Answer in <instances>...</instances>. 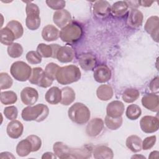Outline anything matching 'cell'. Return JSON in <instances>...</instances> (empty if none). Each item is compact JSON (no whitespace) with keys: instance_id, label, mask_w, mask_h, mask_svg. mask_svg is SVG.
<instances>
[{"instance_id":"42","label":"cell","mask_w":159,"mask_h":159,"mask_svg":"<svg viewBox=\"0 0 159 159\" xmlns=\"http://www.w3.org/2000/svg\"><path fill=\"white\" fill-rule=\"evenodd\" d=\"M26 60L30 64H39L42 61V57L37 52L30 51L26 54Z\"/></svg>"},{"instance_id":"26","label":"cell","mask_w":159,"mask_h":159,"mask_svg":"<svg viewBox=\"0 0 159 159\" xmlns=\"http://www.w3.org/2000/svg\"><path fill=\"white\" fill-rule=\"evenodd\" d=\"M129 4L126 1H120L114 2L111 7V13L114 17H123L128 11Z\"/></svg>"},{"instance_id":"38","label":"cell","mask_w":159,"mask_h":159,"mask_svg":"<svg viewBox=\"0 0 159 159\" xmlns=\"http://www.w3.org/2000/svg\"><path fill=\"white\" fill-rule=\"evenodd\" d=\"M13 83L11 77L7 73H1L0 74V88L6 89L10 88Z\"/></svg>"},{"instance_id":"50","label":"cell","mask_w":159,"mask_h":159,"mask_svg":"<svg viewBox=\"0 0 159 159\" xmlns=\"http://www.w3.org/2000/svg\"><path fill=\"white\" fill-rule=\"evenodd\" d=\"M154 2L153 1H139V6H142L143 7H149Z\"/></svg>"},{"instance_id":"13","label":"cell","mask_w":159,"mask_h":159,"mask_svg":"<svg viewBox=\"0 0 159 159\" xmlns=\"http://www.w3.org/2000/svg\"><path fill=\"white\" fill-rule=\"evenodd\" d=\"M111 71L109 68L104 64L97 66L94 71V78L100 83L108 81L111 78Z\"/></svg>"},{"instance_id":"11","label":"cell","mask_w":159,"mask_h":159,"mask_svg":"<svg viewBox=\"0 0 159 159\" xmlns=\"http://www.w3.org/2000/svg\"><path fill=\"white\" fill-rule=\"evenodd\" d=\"M53 20L55 25L62 29L71 22V16L67 10H58L54 12L53 16Z\"/></svg>"},{"instance_id":"51","label":"cell","mask_w":159,"mask_h":159,"mask_svg":"<svg viewBox=\"0 0 159 159\" xmlns=\"http://www.w3.org/2000/svg\"><path fill=\"white\" fill-rule=\"evenodd\" d=\"M159 152L158 151H153L150 153L148 158H158Z\"/></svg>"},{"instance_id":"49","label":"cell","mask_w":159,"mask_h":159,"mask_svg":"<svg viewBox=\"0 0 159 159\" xmlns=\"http://www.w3.org/2000/svg\"><path fill=\"white\" fill-rule=\"evenodd\" d=\"M57 157L55 155V153H53L52 152H45L43 154V155L42 156V159H49V158H57Z\"/></svg>"},{"instance_id":"45","label":"cell","mask_w":159,"mask_h":159,"mask_svg":"<svg viewBox=\"0 0 159 159\" xmlns=\"http://www.w3.org/2000/svg\"><path fill=\"white\" fill-rule=\"evenodd\" d=\"M157 140L156 136L152 135L146 137L142 143V147L143 150H147L152 148L155 144Z\"/></svg>"},{"instance_id":"27","label":"cell","mask_w":159,"mask_h":159,"mask_svg":"<svg viewBox=\"0 0 159 159\" xmlns=\"http://www.w3.org/2000/svg\"><path fill=\"white\" fill-rule=\"evenodd\" d=\"M32 152V146L30 140L26 138L20 140L16 147L17 154L22 157H26Z\"/></svg>"},{"instance_id":"4","label":"cell","mask_w":159,"mask_h":159,"mask_svg":"<svg viewBox=\"0 0 159 159\" xmlns=\"http://www.w3.org/2000/svg\"><path fill=\"white\" fill-rule=\"evenodd\" d=\"M83 34L81 27L77 23L71 22L60 31L61 40L68 43H72L78 41Z\"/></svg>"},{"instance_id":"46","label":"cell","mask_w":159,"mask_h":159,"mask_svg":"<svg viewBox=\"0 0 159 159\" xmlns=\"http://www.w3.org/2000/svg\"><path fill=\"white\" fill-rule=\"evenodd\" d=\"M53 80L52 79H51L45 73V71H43L40 81L38 83V86L42 87V88H48L49 86H50L53 83Z\"/></svg>"},{"instance_id":"22","label":"cell","mask_w":159,"mask_h":159,"mask_svg":"<svg viewBox=\"0 0 159 159\" xmlns=\"http://www.w3.org/2000/svg\"><path fill=\"white\" fill-rule=\"evenodd\" d=\"M42 36L47 42L54 41L60 37V31L53 25H47L42 29Z\"/></svg>"},{"instance_id":"10","label":"cell","mask_w":159,"mask_h":159,"mask_svg":"<svg viewBox=\"0 0 159 159\" xmlns=\"http://www.w3.org/2000/svg\"><path fill=\"white\" fill-rule=\"evenodd\" d=\"M104 121L101 118L91 119L86 128V132L89 137H96L99 135L104 129Z\"/></svg>"},{"instance_id":"15","label":"cell","mask_w":159,"mask_h":159,"mask_svg":"<svg viewBox=\"0 0 159 159\" xmlns=\"http://www.w3.org/2000/svg\"><path fill=\"white\" fill-rule=\"evenodd\" d=\"M143 14L137 9H132L129 13L126 23L131 28H137L142 25L143 22Z\"/></svg>"},{"instance_id":"25","label":"cell","mask_w":159,"mask_h":159,"mask_svg":"<svg viewBox=\"0 0 159 159\" xmlns=\"http://www.w3.org/2000/svg\"><path fill=\"white\" fill-rule=\"evenodd\" d=\"M45 98L48 103L57 104L61 102V91L58 87H52L46 92Z\"/></svg>"},{"instance_id":"52","label":"cell","mask_w":159,"mask_h":159,"mask_svg":"<svg viewBox=\"0 0 159 159\" xmlns=\"http://www.w3.org/2000/svg\"><path fill=\"white\" fill-rule=\"evenodd\" d=\"M145 158V157H144V156H142V155H133L132 157V158Z\"/></svg>"},{"instance_id":"48","label":"cell","mask_w":159,"mask_h":159,"mask_svg":"<svg viewBox=\"0 0 159 159\" xmlns=\"http://www.w3.org/2000/svg\"><path fill=\"white\" fill-rule=\"evenodd\" d=\"M16 157L13 155L12 153L8 152H4L0 153V158L1 159H11L15 158Z\"/></svg>"},{"instance_id":"37","label":"cell","mask_w":159,"mask_h":159,"mask_svg":"<svg viewBox=\"0 0 159 159\" xmlns=\"http://www.w3.org/2000/svg\"><path fill=\"white\" fill-rule=\"evenodd\" d=\"M23 53L22 45L18 43H13L7 47V53L9 57L16 58L20 57Z\"/></svg>"},{"instance_id":"35","label":"cell","mask_w":159,"mask_h":159,"mask_svg":"<svg viewBox=\"0 0 159 159\" xmlns=\"http://www.w3.org/2000/svg\"><path fill=\"white\" fill-rule=\"evenodd\" d=\"M142 111L140 107L137 104L129 105L125 111L126 116L130 120H136L141 115Z\"/></svg>"},{"instance_id":"32","label":"cell","mask_w":159,"mask_h":159,"mask_svg":"<svg viewBox=\"0 0 159 159\" xmlns=\"http://www.w3.org/2000/svg\"><path fill=\"white\" fill-rule=\"evenodd\" d=\"M139 91L134 88L126 89L122 93V98L123 101L127 103H132L135 101L139 97Z\"/></svg>"},{"instance_id":"33","label":"cell","mask_w":159,"mask_h":159,"mask_svg":"<svg viewBox=\"0 0 159 159\" xmlns=\"http://www.w3.org/2000/svg\"><path fill=\"white\" fill-rule=\"evenodd\" d=\"M14 34L16 39L21 37L24 33V29L22 24L17 20H12L9 21L6 25Z\"/></svg>"},{"instance_id":"43","label":"cell","mask_w":159,"mask_h":159,"mask_svg":"<svg viewBox=\"0 0 159 159\" xmlns=\"http://www.w3.org/2000/svg\"><path fill=\"white\" fill-rule=\"evenodd\" d=\"M32 146V152L38 151L42 146V140L40 137L35 135H30L27 137Z\"/></svg>"},{"instance_id":"31","label":"cell","mask_w":159,"mask_h":159,"mask_svg":"<svg viewBox=\"0 0 159 159\" xmlns=\"http://www.w3.org/2000/svg\"><path fill=\"white\" fill-rule=\"evenodd\" d=\"M1 33V43L5 45L9 46L13 43L14 40L16 39L13 32L7 27L2 28L0 31Z\"/></svg>"},{"instance_id":"9","label":"cell","mask_w":159,"mask_h":159,"mask_svg":"<svg viewBox=\"0 0 159 159\" xmlns=\"http://www.w3.org/2000/svg\"><path fill=\"white\" fill-rule=\"evenodd\" d=\"M39 93L37 91L32 87H25L20 92L22 102L27 106L34 104L38 100Z\"/></svg>"},{"instance_id":"19","label":"cell","mask_w":159,"mask_h":159,"mask_svg":"<svg viewBox=\"0 0 159 159\" xmlns=\"http://www.w3.org/2000/svg\"><path fill=\"white\" fill-rule=\"evenodd\" d=\"M75 57V52L72 48L68 46H62L58 49L56 58L61 63L71 61Z\"/></svg>"},{"instance_id":"18","label":"cell","mask_w":159,"mask_h":159,"mask_svg":"<svg viewBox=\"0 0 159 159\" xmlns=\"http://www.w3.org/2000/svg\"><path fill=\"white\" fill-rule=\"evenodd\" d=\"M24 130L22 124L17 120H12L8 123L6 131L8 136L12 139H17L21 136Z\"/></svg>"},{"instance_id":"34","label":"cell","mask_w":159,"mask_h":159,"mask_svg":"<svg viewBox=\"0 0 159 159\" xmlns=\"http://www.w3.org/2000/svg\"><path fill=\"white\" fill-rule=\"evenodd\" d=\"M17 96L16 94L12 91H4L1 93L0 100L2 104L9 105L15 103L17 101Z\"/></svg>"},{"instance_id":"8","label":"cell","mask_w":159,"mask_h":159,"mask_svg":"<svg viewBox=\"0 0 159 159\" xmlns=\"http://www.w3.org/2000/svg\"><path fill=\"white\" fill-rule=\"evenodd\" d=\"M145 30L149 34L152 38L157 42H158L159 32V18L157 16L150 17L145 24Z\"/></svg>"},{"instance_id":"17","label":"cell","mask_w":159,"mask_h":159,"mask_svg":"<svg viewBox=\"0 0 159 159\" xmlns=\"http://www.w3.org/2000/svg\"><path fill=\"white\" fill-rule=\"evenodd\" d=\"M79 64L81 68L86 71L92 70L96 65V58L94 55L89 53L81 54L79 57Z\"/></svg>"},{"instance_id":"30","label":"cell","mask_w":159,"mask_h":159,"mask_svg":"<svg viewBox=\"0 0 159 159\" xmlns=\"http://www.w3.org/2000/svg\"><path fill=\"white\" fill-rule=\"evenodd\" d=\"M61 104L68 106L71 104L75 99V93L74 90L68 86H66L61 89Z\"/></svg>"},{"instance_id":"41","label":"cell","mask_w":159,"mask_h":159,"mask_svg":"<svg viewBox=\"0 0 159 159\" xmlns=\"http://www.w3.org/2000/svg\"><path fill=\"white\" fill-rule=\"evenodd\" d=\"M4 114L5 117L11 120L16 119L18 114V111L16 106H10L6 107L4 110Z\"/></svg>"},{"instance_id":"6","label":"cell","mask_w":159,"mask_h":159,"mask_svg":"<svg viewBox=\"0 0 159 159\" xmlns=\"http://www.w3.org/2000/svg\"><path fill=\"white\" fill-rule=\"evenodd\" d=\"M32 69L26 63L22 61L14 62L10 68L11 75L15 80L19 81H25L29 79Z\"/></svg>"},{"instance_id":"36","label":"cell","mask_w":159,"mask_h":159,"mask_svg":"<svg viewBox=\"0 0 159 159\" xmlns=\"http://www.w3.org/2000/svg\"><path fill=\"white\" fill-rule=\"evenodd\" d=\"M104 122L107 127L111 130H117L122 124V117L114 118L106 116L105 117Z\"/></svg>"},{"instance_id":"12","label":"cell","mask_w":159,"mask_h":159,"mask_svg":"<svg viewBox=\"0 0 159 159\" xmlns=\"http://www.w3.org/2000/svg\"><path fill=\"white\" fill-rule=\"evenodd\" d=\"M60 47L61 46L58 44L47 45L45 43H40L37 47V52L42 57H52L56 58L57 53Z\"/></svg>"},{"instance_id":"7","label":"cell","mask_w":159,"mask_h":159,"mask_svg":"<svg viewBox=\"0 0 159 159\" xmlns=\"http://www.w3.org/2000/svg\"><path fill=\"white\" fill-rule=\"evenodd\" d=\"M140 126L142 130L145 133H153L158 129V119L154 116H145L140 119Z\"/></svg>"},{"instance_id":"44","label":"cell","mask_w":159,"mask_h":159,"mask_svg":"<svg viewBox=\"0 0 159 159\" xmlns=\"http://www.w3.org/2000/svg\"><path fill=\"white\" fill-rule=\"evenodd\" d=\"M46 4L51 9L58 11V10L63 9V7L65 6L66 2L62 0H60V1L47 0L46 1Z\"/></svg>"},{"instance_id":"16","label":"cell","mask_w":159,"mask_h":159,"mask_svg":"<svg viewBox=\"0 0 159 159\" xmlns=\"http://www.w3.org/2000/svg\"><path fill=\"white\" fill-rule=\"evenodd\" d=\"M124 104L120 101H113L108 104L106 108L107 116L117 118L121 117L124 112Z\"/></svg>"},{"instance_id":"20","label":"cell","mask_w":159,"mask_h":159,"mask_svg":"<svg viewBox=\"0 0 159 159\" xmlns=\"http://www.w3.org/2000/svg\"><path fill=\"white\" fill-rule=\"evenodd\" d=\"M111 7L107 1H97L93 5V12L98 17H105L111 13Z\"/></svg>"},{"instance_id":"29","label":"cell","mask_w":159,"mask_h":159,"mask_svg":"<svg viewBox=\"0 0 159 159\" xmlns=\"http://www.w3.org/2000/svg\"><path fill=\"white\" fill-rule=\"evenodd\" d=\"M142 139L137 135H132L126 140L127 147L133 152H139L142 149Z\"/></svg>"},{"instance_id":"5","label":"cell","mask_w":159,"mask_h":159,"mask_svg":"<svg viewBox=\"0 0 159 159\" xmlns=\"http://www.w3.org/2000/svg\"><path fill=\"white\" fill-rule=\"evenodd\" d=\"M25 12L27 14L25 19L27 27L31 30H35L39 29L40 25V10L37 5L29 2L26 5Z\"/></svg>"},{"instance_id":"2","label":"cell","mask_w":159,"mask_h":159,"mask_svg":"<svg viewBox=\"0 0 159 159\" xmlns=\"http://www.w3.org/2000/svg\"><path fill=\"white\" fill-rule=\"evenodd\" d=\"M80 78L81 71L79 68L73 65L60 67L56 75L58 83L64 85L76 82Z\"/></svg>"},{"instance_id":"47","label":"cell","mask_w":159,"mask_h":159,"mask_svg":"<svg viewBox=\"0 0 159 159\" xmlns=\"http://www.w3.org/2000/svg\"><path fill=\"white\" fill-rule=\"evenodd\" d=\"M150 91L153 93L158 92V77L157 76L150 82L149 85Z\"/></svg>"},{"instance_id":"23","label":"cell","mask_w":159,"mask_h":159,"mask_svg":"<svg viewBox=\"0 0 159 159\" xmlns=\"http://www.w3.org/2000/svg\"><path fill=\"white\" fill-rule=\"evenodd\" d=\"M53 152L59 158H71V148L61 142H57L53 146Z\"/></svg>"},{"instance_id":"24","label":"cell","mask_w":159,"mask_h":159,"mask_svg":"<svg viewBox=\"0 0 159 159\" xmlns=\"http://www.w3.org/2000/svg\"><path fill=\"white\" fill-rule=\"evenodd\" d=\"M93 154L96 159H112L114 157V153L111 148L104 145L96 147L93 151Z\"/></svg>"},{"instance_id":"14","label":"cell","mask_w":159,"mask_h":159,"mask_svg":"<svg viewBox=\"0 0 159 159\" xmlns=\"http://www.w3.org/2000/svg\"><path fill=\"white\" fill-rule=\"evenodd\" d=\"M142 104L144 107L153 112H157L159 108V98L157 94L148 93L142 99Z\"/></svg>"},{"instance_id":"1","label":"cell","mask_w":159,"mask_h":159,"mask_svg":"<svg viewBox=\"0 0 159 159\" xmlns=\"http://www.w3.org/2000/svg\"><path fill=\"white\" fill-rule=\"evenodd\" d=\"M48 114L49 109L47 106L43 104H38L25 107L22 111L21 116L25 121L42 122L48 117Z\"/></svg>"},{"instance_id":"40","label":"cell","mask_w":159,"mask_h":159,"mask_svg":"<svg viewBox=\"0 0 159 159\" xmlns=\"http://www.w3.org/2000/svg\"><path fill=\"white\" fill-rule=\"evenodd\" d=\"M60 68V66L55 63H49L47 65L44 70L45 73L53 80H56L57 73Z\"/></svg>"},{"instance_id":"39","label":"cell","mask_w":159,"mask_h":159,"mask_svg":"<svg viewBox=\"0 0 159 159\" xmlns=\"http://www.w3.org/2000/svg\"><path fill=\"white\" fill-rule=\"evenodd\" d=\"M44 70L40 67L34 68L32 70L31 75L29 79V81L30 83L38 85V83L40 81V79L43 73Z\"/></svg>"},{"instance_id":"21","label":"cell","mask_w":159,"mask_h":159,"mask_svg":"<svg viewBox=\"0 0 159 159\" xmlns=\"http://www.w3.org/2000/svg\"><path fill=\"white\" fill-rule=\"evenodd\" d=\"M93 147L91 145H86L80 148H71V158H88L93 153Z\"/></svg>"},{"instance_id":"28","label":"cell","mask_w":159,"mask_h":159,"mask_svg":"<svg viewBox=\"0 0 159 159\" xmlns=\"http://www.w3.org/2000/svg\"><path fill=\"white\" fill-rule=\"evenodd\" d=\"M113 94V89L109 84H102L98 88L96 91V95L101 101H107L111 99Z\"/></svg>"},{"instance_id":"3","label":"cell","mask_w":159,"mask_h":159,"mask_svg":"<svg viewBox=\"0 0 159 159\" xmlns=\"http://www.w3.org/2000/svg\"><path fill=\"white\" fill-rule=\"evenodd\" d=\"M70 119L77 124H84L89 121L90 111L88 107L81 102L73 104L68 111Z\"/></svg>"}]
</instances>
